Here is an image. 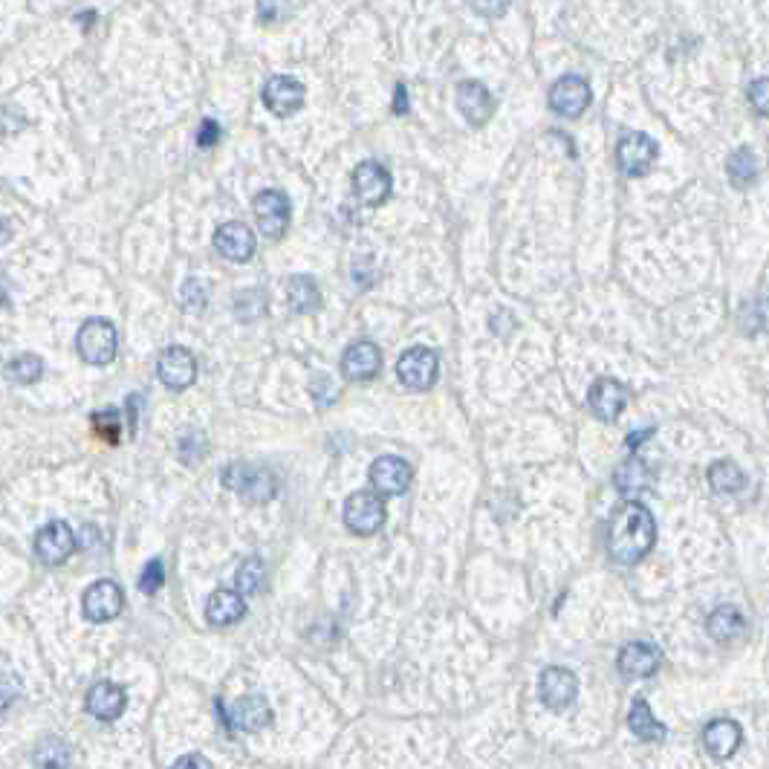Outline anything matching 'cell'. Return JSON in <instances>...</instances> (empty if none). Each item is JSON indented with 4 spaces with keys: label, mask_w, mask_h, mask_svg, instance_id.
Returning a JSON list of instances; mask_svg holds the SVG:
<instances>
[{
    "label": "cell",
    "mask_w": 769,
    "mask_h": 769,
    "mask_svg": "<svg viewBox=\"0 0 769 769\" xmlns=\"http://www.w3.org/2000/svg\"><path fill=\"white\" fill-rule=\"evenodd\" d=\"M246 616V602L238 590H214L206 602V619L214 628H229Z\"/></svg>",
    "instance_id": "24"
},
{
    "label": "cell",
    "mask_w": 769,
    "mask_h": 769,
    "mask_svg": "<svg viewBox=\"0 0 769 769\" xmlns=\"http://www.w3.org/2000/svg\"><path fill=\"white\" fill-rule=\"evenodd\" d=\"M414 480V469L397 457V454H385L376 457L371 463V486L376 495H402Z\"/></svg>",
    "instance_id": "15"
},
{
    "label": "cell",
    "mask_w": 769,
    "mask_h": 769,
    "mask_svg": "<svg viewBox=\"0 0 769 769\" xmlns=\"http://www.w3.org/2000/svg\"><path fill=\"white\" fill-rule=\"evenodd\" d=\"M593 102V93H590V84L584 76H561V79L550 87V110L556 116H564V119H579L584 110Z\"/></svg>",
    "instance_id": "9"
},
{
    "label": "cell",
    "mask_w": 769,
    "mask_h": 769,
    "mask_svg": "<svg viewBox=\"0 0 769 769\" xmlns=\"http://www.w3.org/2000/svg\"><path fill=\"white\" fill-rule=\"evenodd\" d=\"M657 157H660V148H657V142L648 133H625L616 142V165L631 180L648 177L651 168L657 165Z\"/></svg>",
    "instance_id": "4"
},
{
    "label": "cell",
    "mask_w": 769,
    "mask_h": 769,
    "mask_svg": "<svg viewBox=\"0 0 769 769\" xmlns=\"http://www.w3.org/2000/svg\"><path fill=\"white\" fill-rule=\"evenodd\" d=\"M38 769H67L70 767V746L61 738H47L35 746Z\"/></svg>",
    "instance_id": "33"
},
{
    "label": "cell",
    "mask_w": 769,
    "mask_h": 769,
    "mask_svg": "<svg viewBox=\"0 0 769 769\" xmlns=\"http://www.w3.org/2000/svg\"><path fill=\"white\" fill-rule=\"evenodd\" d=\"M287 304L295 316H310L319 313L321 290L310 275H292L287 281Z\"/></svg>",
    "instance_id": "25"
},
{
    "label": "cell",
    "mask_w": 769,
    "mask_h": 769,
    "mask_svg": "<svg viewBox=\"0 0 769 769\" xmlns=\"http://www.w3.org/2000/svg\"><path fill=\"white\" fill-rule=\"evenodd\" d=\"M749 102L755 107L758 116H767L769 113V81L758 79L749 84Z\"/></svg>",
    "instance_id": "40"
},
{
    "label": "cell",
    "mask_w": 769,
    "mask_h": 769,
    "mask_svg": "<svg viewBox=\"0 0 769 769\" xmlns=\"http://www.w3.org/2000/svg\"><path fill=\"white\" fill-rule=\"evenodd\" d=\"M706 628H709V637L715 639V642H735V639L746 634V616L738 608H732V605H723V608H717L709 616Z\"/></svg>",
    "instance_id": "28"
},
{
    "label": "cell",
    "mask_w": 769,
    "mask_h": 769,
    "mask_svg": "<svg viewBox=\"0 0 769 769\" xmlns=\"http://www.w3.org/2000/svg\"><path fill=\"white\" fill-rule=\"evenodd\" d=\"M310 391H313V397L319 399V405H330V402L336 399V385H333L327 376H319V379L310 385Z\"/></svg>",
    "instance_id": "43"
},
{
    "label": "cell",
    "mask_w": 769,
    "mask_h": 769,
    "mask_svg": "<svg viewBox=\"0 0 769 769\" xmlns=\"http://www.w3.org/2000/svg\"><path fill=\"white\" fill-rule=\"evenodd\" d=\"M209 304V284L203 278H188L183 284V307L188 313H200Z\"/></svg>",
    "instance_id": "36"
},
{
    "label": "cell",
    "mask_w": 769,
    "mask_h": 769,
    "mask_svg": "<svg viewBox=\"0 0 769 769\" xmlns=\"http://www.w3.org/2000/svg\"><path fill=\"white\" fill-rule=\"evenodd\" d=\"M394 113H397V116H408V113H411L408 87H405V84H397V87H394Z\"/></svg>",
    "instance_id": "45"
},
{
    "label": "cell",
    "mask_w": 769,
    "mask_h": 769,
    "mask_svg": "<svg viewBox=\"0 0 769 769\" xmlns=\"http://www.w3.org/2000/svg\"><path fill=\"white\" fill-rule=\"evenodd\" d=\"M385 524V504L376 492H353L345 501V527L353 535H373Z\"/></svg>",
    "instance_id": "8"
},
{
    "label": "cell",
    "mask_w": 769,
    "mask_h": 769,
    "mask_svg": "<svg viewBox=\"0 0 769 769\" xmlns=\"http://www.w3.org/2000/svg\"><path fill=\"white\" fill-rule=\"evenodd\" d=\"M258 229L264 232V238L281 240L290 229V197L278 188H266L261 194H255L252 200Z\"/></svg>",
    "instance_id": "7"
},
{
    "label": "cell",
    "mask_w": 769,
    "mask_h": 769,
    "mask_svg": "<svg viewBox=\"0 0 769 769\" xmlns=\"http://www.w3.org/2000/svg\"><path fill=\"white\" fill-rule=\"evenodd\" d=\"M391 188H394V180H391L385 165H379V162L373 160H365L356 165V171H353V191H356L362 206L376 209V206L388 203Z\"/></svg>",
    "instance_id": "10"
},
{
    "label": "cell",
    "mask_w": 769,
    "mask_h": 769,
    "mask_svg": "<svg viewBox=\"0 0 769 769\" xmlns=\"http://www.w3.org/2000/svg\"><path fill=\"white\" fill-rule=\"evenodd\" d=\"M6 307V287H3V281H0V310Z\"/></svg>",
    "instance_id": "47"
},
{
    "label": "cell",
    "mask_w": 769,
    "mask_h": 769,
    "mask_svg": "<svg viewBox=\"0 0 769 769\" xmlns=\"http://www.w3.org/2000/svg\"><path fill=\"white\" fill-rule=\"evenodd\" d=\"M437 373H440V356L431 347H411L399 356L397 376L408 391L434 388Z\"/></svg>",
    "instance_id": "6"
},
{
    "label": "cell",
    "mask_w": 769,
    "mask_h": 769,
    "mask_svg": "<svg viewBox=\"0 0 769 769\" xmlns=\"http://www.w3.org/2000/svg\"><path fill=\"white\" fill-rule=\"evenodd\" d=\"M217 715L223 717L226 729H232V732H261L264 726L272 723V706L264 697L249 694V697L235 700L232 706L217 700Z\"/></svg>",
    "instance_id": "5"
},
{
    "label": "cell",
    "mask_w": 769,
    "mask_h": 769,
    "mask_svg": "<svg viewBox=\"0 0 769 769\" xmlns=\"http://www.w3.org/2000/svg\"><path fill=\"white\" fill-rule=\"evenodd\" d=\"M654 431H657V428H642V431H637V434H631V437H628V449L631 451L639 449V443H642V440H648Z\"/></svg>",
    "instance_id": "46"
},
{
    "label": "cell",
    "mask_w": 769,
    "mask_h": 769,
    "mask_svg": "<svg viewBox=\"0 0 769 769\" xmlns=\"http://www.w3.org/2000/svg\"><path fill=\"white\" fill-rule=\"evenodd\" d=\"M258 18L261 24H278L290 15V3L287 0H258Z\"/></svg>",
    "instance_id": "38"
},
{
    "label": "cell",
    "mask_w": 769,
    "mask_h": 769,
    "mask_svg": "<svg viewBox=\"0 0 769 769\" xmlns=\"http://www.w3.org/2000/svg\"><path fill=\"white\" fill-rule=\"evenodd\" d=\"M628 726H631V732L637 735L639 741L645 743H663L665 738H668V729H665L657 717L651 715V706H648L645 697H637V700H634V706H631V712H628Z\"/></svg>",
    "instance_id": "26"
},
{
    "label": "cell",
    "mask_w": 769,
    "mask_h": 769,
    "mask_svg": "<svg viewBox=\"0 0 769 769\" xmlns=\"http://www.w3.org/2000/svg\"><path fill=\"white\" fill-rule=\"evenodd\" d=\"M235 313H238V319L246 321V324L258 321L266 313V295L261 290H246L243 295H238V301H235Z\"/></svg>",
    "instance_id": "35"
},
{
    "label": "cell",
    "mask_w": 769,
    "mask_h": 769,
    "mask_svg": "<svg viewBox=\"0 0 769 769\" xmlns=\"http://www.w3.org/2000/svg\"><path fill=\"white\" fill-rule=\"evenodd\" d=\"M76 553V532L64 521H50L35 535V556L44 564H64Z\"/></svg>",
    "instance_id": "16"
},
{
    "label": "cell",
    "mask_w": 769,
    "mask_h": 769,
    "mask_svg": "<svg viewBox=\"0 0 769 769\" xmlns=\"http://www.w3.org/2000/svg\"><path fill=\"white\" fill-rule=\"evenodd\" d=\"M457 110L472 128H483L495 113V99L483 81L466 79L457 84Z\"/></svg>",
    "instance_id": "18"
},
{
    "label": "cell",
    "mask_w": 769,
    "mask_h": 769,
    "mask_svg": "<svg viewBox=\"0 0 769 769\" xmlns=\"http://www.w3.org/2000/svg\"><path fill=\"white\" fill-rule=\"evenodd\" d=\"M660 668V648L651 642H628L619 651V671L631 680H648Z\"/></svg>",
    "instance_id": "21"
},
{
    "label": "cell",
    "mask_w": 769,
    "mask_h": 769,
    "mask_svg": "<svg viewBox=\"0 0 769 769\" xmlns=\"http://www.w3.org/2000/svg\"><path fill=\"white\" fill-rule=\"evenodd\" d=\"M76 347H79V356L87 365H96V368L110 365V362L116 359V350H119V336H116L113 321H84L79 336H76Z\"/></svg>",
    "instance_id": "3"
},
{
    "label": "cell",
    "mask_w": 769,
    "mask_h": 769,
    "mask_svg": "<svg viewBox=\"0 0 769 769\" xmlns=\"http://www.w3.org/2000/svg\"><path fill=\"white\" fill-rule=\"evenodd\" d=\"M220 483L243 498L246 504H266L278 495V478L264 469V466H252V463H232L223 469Z\"/></svg>",
    "instance_id": "2"
},
{
    "label": "cell",
    "mask_w": 769,
    "mask_h": 769,
    "mask_svg": "<svg viewBox=\"0 0 769 769\" xmlns=\"http://www.w3.org/2000/svg\"><path fill=\"white\" fill-rule=\"evenodd\" d=\"M743 741L741 726L735 720H712L706 729H703V746L709 755L715 758H732L738 752V746Z\"/></svg>",
    "instance_id": "23"
},
{
    "label": "cell",
    "mask_w": 769,
    "mask_h": 769,
    "mask_svg": "<svg viewBox=\"0 0 769 769\" xmlns=\"http://www.w3.org/2000/svg\"><path fill=\"white\" fill-rule=\"evenodd\" d=\"M587 405H590L593 417H599L602 423H613L628 405V388L619 379H610V376L596 379L590 394H587Z\"/></svg>",
    "instance_id": "19"
},
{
    "label": "cell",
    "mask_w": 769,
    "mask_h": 769,
    "mask_svg": "<svg viewBox=\"0 0 769 769\" xmlns=\"http://www.w3.org/2000/svg\"><path fill=\"white\" fill-rule=\"evenodd\" d=\"M212 243L214 249H217V255L226 258V261H232V264H246V261H252V258H255V249H258L255 232H252L246 223H240V220H229V223L217 226Z\"/></svg>",
    "instance_id": "11"
},
{
    "label": "cell",
    "mask_w": 769,
    "mask_h": 769,
    "mask_svg": "<svg viewBox=\"0 0 769 769\" xmlns=\"http://www.w3.org/2000/svg\"><path fill=\"white\" fill-rule=\"evenodd\" d=\"M162 584H165V567H162L160 558H151V561L145 564L142 576H139V590L148 593V596H154Z\"/></svg>",
    "instance_id": "37"
},
{
    "label": "cell",
    "mask_w": 769,
    "mask_h": 769,
    "mask_svg": "<svg viewBox=\"0 0 769 769\" xmlns=\"http://www.w3.org/2000/svg\"><path fill=\"white\" fill-rule=\"evenodd\" d=\"M21 697V680L15 674L0 671V712H6Z\"/></svg>",
    "instance_id": "39"
},
{
    "label": "cell",
    "mask_w": 769,
    "mask_h": 769,
    "mask_svg": "<svg viewBox=\"0 0 769 769\" xmlns=\"http://www.w3.org/2000/svg\"><path fill=\"white\" fill-rule=\"evenodd\" d=\"M157 376L168 391H186L197 379V359L188 347L171 345L160 353Z\"/></svg>",
    "instance_id": "12"
},
{
    "label": "cell",
    "mask_w": 769,
    "mask_h": 769,
    "mask_svg": "<svg viewBox=\"0 0 769 769\" xmlns=\"http://www.w3.org/2000/svg\"><path fill=\"white\" fill-rule=\"evenodd\" d=\"M6 376H9L15 385H35V382L44 376V359L35 356V353H21V356H15V359L6 365Z\"/></svg>",
    "instance_id": "31"
},
{
    "label": "cell",
    "mask_w": 769,
    "mask_h": 769,
    "mask_svg": "<svg viewBox=\"0 0 769 769\" xmlns=\"http://www.w3.org/2000/svg\"><path fill=\"white\" fill-rule=\"evenodd\" d=\"M382 371V353L373 342H353L342 356V376L347 382H371Z\"/></svg>",
    "instance_id": "20"
},
{
    "label": "cell",
    "mask_w": 769,
    "mask_h": 769,
    "mask_svg": "<svg viewBox=\"0 0 769 769\" xmlns=\"http://www.w3.org/2000/svg\"><path fill=\"white\" fill-rule=\"evenodd\" d=\"M613 483L622 495H637V492H645L651 483H654V475L648 469L645 460L639 457H628L625 463H619V469L613 472Z\"/></svg>",
    "instance_id": "27"
},
{
    "label": "cell",
    "mask_w": 769,
    "mask_h": 769,
    "mask_svg": "<svg viewBox=\"0 0 769 769\" xmlns=\"http://www.w3.org/2000/svg\"><path fill=\"white\" fill-rule=\"evenodd\" d=\"M171 769H214V767L209 758H203V755L191 752V755H183V758H180V761H177Z\"/></svg>",
    "instance_id": "44"
},
{
    "label": "cell",
    "mask_w": 769,
    "mask_h": 769,
    "mask_svg": "<svg viewBox=\"0 0 769 769\" xmlns=\"http://www.w3.org/2000/svg\"><path fill=\"white\" fill-rule=\"evenodd\" d=\"M122 608H125V593L110 579L90 584L81 596V610L90 622H110L122 613Z\"/></svg>",
    "instance_id": "13"
},
{
    "label": "cell",
    "mask_w": 769,
    "mask_h": 769,
    "mask_svg": "<svg viewBox=\"0 0 769 769\" xmlns=\"http://www.w3.org/2000/svg\"><path fill=\"white\" fill-rule=\"evenodd\" d=\"M217 142H220V125L214 119H203V125L197 131V145L200 148H212Z\"/></svg>",
    "instance_id": "42"
},
{
    "label": "cell",
    "mask_w": 769,
    "mask_h": 769,
    "mask_svg": "<svg viewBox=\"0 0 769 769\" xmlns=\"http://www.w3.org/2000/svg\"><path fill=\"white\" fill-rule=\"evenodd\" d=\"M264 105L269 107V113H275V116H292V113H298L304 102H307V90H304V84L298 79H292V76H272V79L264 84Z\"/></svg>",
    "instance_id": "17"
},
{
    "label": "cell",
    "mask_w": 769,
    "mask_h": 769,
    "mask_svg": "<svg viewBox=\"0 0 769 769\" xmlns=\"http://www.w3.org/2000/svg\"><path fill=\"white\" fill-rule=\"evenodd\" d=\"M235 582H238L240 596H258L264 590L266 584V567L261 558H246L235 573Z\"/></svg>",
    "instance_id": "32"
},
{
    "label": "cell",
    "mask_w": 769,
    "mask_h": 769,
    "mask_svg": "<svg viewBox=\"0 0 769 769\" xmlns=\"http://www.w3.org/2000/svg\"><path fill=\"white\" fill-rule=\"evenodd\" d=\"M90 423H93V431L107 440L110 446H119V437H122V417H119V411H113V408H105V411H96L93 417H90Z\"/></svg>",
    "instance_id": "34"
},
{
    "label": "cell",
    "mask_w": 769,
    "mask_h": 769,
    "mask_svg": "<svg viewBox=\"0 0 769 769\" xmlns=\"http://www.w3.org/2000/svg\"><path fill=\"white\" fill-rule=\"evenodd\" d=\"M657 541V521L648 506L639 501H625L610 512L608 553L616 564H637L651 553Z\"/></svg>",
    "instance_id": "1"
},
{
    "label": "cell",
    "mask_w": 769,
    "mask_h": 769,
    "mask_svg": "<svg viewBox=\"0 0 769 769\" xmlns=\"http://www.w3.org/2000/svg\"><path fill=\"white\" fill-rule=\"evenodd\" d=\"M761 168H758V160L749 148H738L729 154L726 160V177L735 188H749L755 180H758Z\"/></svg>",
    "instance_id": "30"
},
{
    "label": "cell",
    "mask_w": 769,
    "mask_h": 769,
    "mask_svg": "<svg viewBox=\"0 0 769 769\" xmlns=\"http://www.w3.org/2000/svg\"><path fill=\"white\" fill-rule=\"evenodd\" d=\"M579 694V680L570 668L561 665H550L541 671L538 680V697L547 709H567Z\"/></svg>",
    "instance_id": "14"
},
{
    "label": "cell",
    "mask_w": 769,
    "mask_h": 769,
    "mask_svg": "<svg viewBox=\"0 0 769 769\" xmlns=\"http://www.w3.org/2000/svg\"><path fill=\"white\" fill-rule=\"evenodd\" d=\"M125 706H128V694L122 686H116V683H96L93 689L87 691V712L96 717V720H116V717L125 712Z\"/></svg>",
    "instance_id": "22"
},
{
    "label": "cell",
    "mask_w": 769,
    "mask_h": 769,
    "mask_svg": "<svg viewBox=\"0 0 769 769\" xmlns=\"http://www.w3.org/2000/svg\"><path fill=\"white\" fill-rule=\"evenodd\" d=\"M709 486L717 495H735L746 486V475L735 460H717L709 466Z\"/></svg>",
    "instance_id": "29"
},
{
    "label": "cell",
    "mask_w": 769,
    "mask_h": 769,
    "mask_svg": "<svg viewBox=\"0 0 769 769\" xmlns=\"http://www.w3.org/2000/svg\"><path fill=\"white\" fill-rule=\"evenodd\" d=\"M509 3L512 0H472V9L483 18H501V15H506Z\"/></svg>",
    "instance_id": "41"
}]
</instances>
